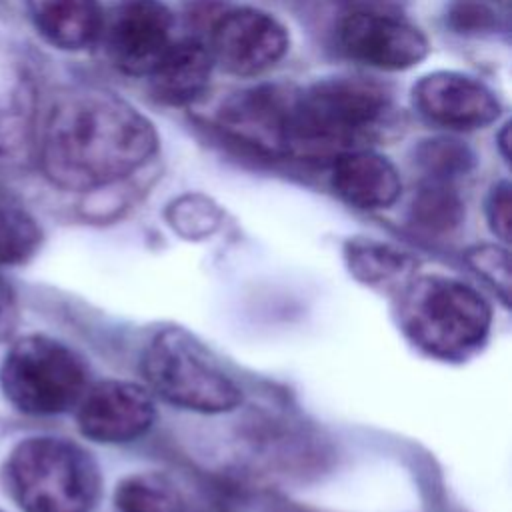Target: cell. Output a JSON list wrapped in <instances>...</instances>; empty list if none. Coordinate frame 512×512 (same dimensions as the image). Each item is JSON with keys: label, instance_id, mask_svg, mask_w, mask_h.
I'll return each mask as SVG.
<instances>
[{"label": "cell", "instance_id": "6da1fadb", "mask_svg": "<svg viewBox=\"0 0 512 512\" xmlns=\"http://www.w3.org/2000/svg\"><path fill=\"white\" fill-rule=\"evenodd\" d=\"M158 150L154 124L102 88L58 94L36 132V162L56 188L88 192L114 184Z\"/></svg>", "mask_w": 512, "mask_h": 512}, {"label": "cell", "instance_id": "7a4b0ae2", "mask_svg": "<svg viewBox=\"0 0 512 512\" xmlns=\"http://www.w3.org/2000/svg\"><path fill=\"white\" fill-rule=\"evenodd\" d=\"M392 112L390 90L362 76H330L296 88L286 158L334 160L366 148Z\"/></svg>", "mask_w": 512, "mask_h": 512}, {"label": "cell", "instance_id": "3957f363", "mask_svg": "<svg viewBox=\"0 0 512 512\" xmlns=\"http://www.w3.org/2000/svg\"><path fill=\"white\" fill-rule=\"evenodd\" d=\"M398 322L404 336L424 354L460 360L484 344L492 310L458 278L420 276L410 278L400 292Z\"/></svg>", "mask_w": 512, "mask_h": 512}, {"label": "cell", "instance_id": "277c9868", "mask_svg": "<svg viewBox=\"0 0 512 512\" xmlns=\"http://www.w3.org/2000/svg\"><path fill=\"white\" fill-rule=\"evenodd\" d=\"M4 482L22 512H90L100 496V472L78 444L32 436L4 464Z\"/></svg>", "mask_w": 512, "mask_h": 512}, {"label": "cell", "instance_id": "5b68a950", "mask_svg": "<svg viewBox=\"0 0 512 512\" xmlns=\"http://www.w3.org/2000/svg\"><path fill=\"white\" fill-rule=\"evenodd\" d=\"M140 370L150 392L182 410L220 414L242 402L238 384L182 328L160 330L148 342Z\"/></svg>", "mask_w": 512, "mask_h": 512}, {"label": "cell", "instance_id": "8992f818", "mask_svg": "<svg viewBox=\"0 0 512 512\" xmlns=\"http://www.w3.org/2000/svg\"><path fill=\"white\" fill-rule=\"evenodd\" d=\"M88 388V370L64 342L28 334L18 338L0 364V390L28 416H56L76 408Z\"/></svg>", "mask_w": 512, "mask_h": 512}, {"label": "cell", "instance_id": "52a82bcc", "mask_svg": "<svg viewBox=\"0 0 512 512\" xmlns=\"http://www.w3.org/2000/svg\"><path fill=\"white\" fill-rule=\"evenodd\" d=\"M214 64L232 76H258L278 64L290 46L286 26L260 8L222 10L206 38Z\"/></svg>", "mask_w": 512, "mask_h": 512}, {"label": "cell", "instance_id": "ba28073f", "mask_svg": "<svg viewBox=\"0 0 512 512\" xmlns=\"http://www.w3.org/2000/svg\"><path fill=\"white\" fill-rule=\"evenodd\" d=\"M176 18L162 0H120L104 16L102 38L110 62L128 76H150L166 56Z\"/></svg>", "mask_w": 512, "mask_h": 512}, {"label": "cell", "instance_id": "9c48e42d", "mask_svg": "<svg viewBox=\"0 0 512 512\" xmlns=\"http://www.w3.org/2000/svg\"><path fill=\"white\" fill-rule=\"evenodd\" d=\"M294 96L296 86L288 84H260L236 92L218 110V130L260 156L286 158Z\"/></svg>", "mask_w": 512, "mask_h": 512}, {"label": "cell", "instance_id": "30bf717a", "mask_svg": "<svg viewBox=\"0 0 512 512\" xmlns=\"http://www.w3.org/2000/svg\"><path fill=\"white\" fill-rule=\"evenodd\" d=\"M340 50L370 68L408 70L420 64L428 52V38L414 24L376 10H352L338 22Z\"/></svg>", "mask_w": 512, "mask_h": 512}, {"label": "cell", "instance_id": "8fae6325", "mask_svg": "<svg viewBox=\"0 0 512 512\" xmlns=\"http://www.w3.org/2000/svg\"><path fill=\"white\" fill-rule=\"evenodd\" d=\"M412 104L430 124L458 132L486 128L502 112L490 86L456 70H434L420 76L412 86Z\"/></svg>", "mask_w": 512, "mask_h": 512}, {"label": "cell", "instance_id": "7c38bea8", "mask_svg": "<svg viewBox=\"0 0 512 512\" xmlns=\"http://www.w3.org/2000/svg\"><path fill=\"white\" fill-rule=\"evenodd\" d=\"M156 406L150 390L128 380H102L88 386L76 404L84 438L98 444H126L150 430Z\"/></svg>", "mask_w": 512, "mask_h": 512}, {"label": "cell", "instance_id": "4fadbf2b", "mask_svg": "<svg viewBox=\"0 0 512 512\" xmlns=\"http://www.w3.org/2000/svg\"><path fill=\"white\" fill-rule=\"evenodd\" d=\"M36 82L30 62L0 36V170L36 158Z\"/></svg>", "mask_w": 512, "mask_h": 512}, {"label": "cell", "instance_id": "5bb4252c", "mask_svg": "<svg viewBox=\"0 0 512 512\" xmlns=\"http://www.w3.org/2000/svg\"><path fill=\"white\" fill-rule=\"evenodd\" d=\"M332 190L350 206L380 210L392 206L402 194V180L396 166L382 154L356 148L332 160Z\"/></svg>", "mask_w": 512, "mask_h": 512}, {"label": "cell", "instance_id": "9a60e30c", "mask_svg": "<svg viewBox=\"0 0 512 512\" xmlns=\"http://www.w3.org/2000/svg\"><path fill=\"white\" fill-rule=\"evenodd\" d=\"M36 32L54 48L80 52L102 38L104 12L98 0H24Z\"/></svg>", "mask_w": 512, "mask_h": 512}, {"label": "cell", "instance_id": "2e32d148", "mask_svg": "<svg viewBox=\"0 0 512 512\" xmlns=\"http://www.w3.org/2000/svg\"><path fill=\"white\" fill-rule=\"evenodd\" d=\"M212 68L206 40L196 36L176 40L148 76L150 92L166 106L192 104L208 90Z\"/></svg>", "mask_w": 512, "mask_h": 512}, {"label": "cell", "instance_id": "e0dca14e", "mask_svg": "<svg viewBox=\"0 0 512 512\" xmlns=\"http://www.w3.org/2000/svg\"><path fill=\"white\" fill-rule=\"evenodd\" d=\"M344 252L352 276L368 286L404 288L414 270V260L406 252L372 238H352Z\"/></svg>", "mask_w": 512, "mask_h": 512}, {"label": "cell", "instance_id": "ac0fdd59", "mask_svg": "<svg viewBox=\"0 0 512 512\" xmlns=\"http://www.w3.org/2000/svg\"><path fill=\"white\" fill-rule=\"evenodd\" d=\"M40 246V224L22 200L0 182V268L26 264Z\"/></svg>", "mask_w": 512, "mask_h": 512}, {"label": "cell", "instance_id": "d6986e66", "mask_svg": "<svg viewBox=\"0 0 512 512\" xmlns=\"http://www.w3.org/2000/svg\"><path fill=\"white\" fill-rule=\"evenodd\" d=\"M464 204L454 182L424 178L410 204V220L428 234H448L460 226Z\"/></svg>", "mask_w": 512, "mask_h": 512}, {"label": "cell", "instance_id": "ffe728a7", "mask_svg": "<svg viewBox=\"0 0 512 512\" xmlns=\"http://www.w3.org/2000/svg\"><path fill=\"white\" fill-rule=\"evenodd\" d=\"M114 512H186L176 484L164 474L126 476L114 492Z\"/></svg>", "mask_w": 512, "mask_h": 512}, {"label": "cell", "instance_id": "44dd1931", "mask_svg": "<svg viewBox=\"0 0 512 512\" xmlns=\"http://www.w3.org/2000/svg\"><path fill=\"white\" fill-rule=\"evenodd\" d=\"M414 164L424 178L454 182L474 168L476 156L470 146L458 138L434 136L418 142L414 148Z\"/></svg>", "mask_w": 512, "mask_h": 512}, {"label": "cell", "instance_id": "7402d4cb", "mask_svg": "<svg viewBox=\"0 0 512 512\" xmlns=\"http://www.w3.org/2000/svg\"><path fill=\"white\" fill-rule=\"evenodd\" d=\"M470 266L478 276L490 282L504 300L510 294V260L508 252L496 246H476L466 254Z\"/></svg>", "mask_w": 512, "mask_h": 512}, {"label": "cell", "instance_id": "603a6c76", "mask_svg": "<svg viewBox=\"0 0 512 512\" xmlns=\"http://www.w3.org/2000/svg\"><path fill=\"white\" fill-rule=\"evenodd\" d=\"M218 212L216 208L204 198H182L174 204L170 212V222L182 234L194 236L196 232L206 234L212 226H216Z\"/></svg>", "mask_w": 512, "mask_h": 512}, {"label": "cell", "instance_id": "cb8c5ba5", "mask_svg": "<svg viewBox=\"0 0 512 512\" xmlns=\"http://www.w3.org/2000/svg\"><path fill=\"white\" fill-rule=\"evenodd\" d=\"M486 220L500 240H510V184L506 180L490 188L486 196Z\"/></svg>", "mask_w": 512, "mask_h": 512}, {"label": "cell", "instance_id": "d4e9b609", "mask_svg": "<svg viewBox=\"0 0 512 512\" xmlns=\"http://www.w3.org/2000/svg\"><path fill=\"white\" fill-rule=\"evenodd\" d=\"M450 24L458 32H480L494 24V12L476 2H460L450 10Z\"/></svg>", "mask_w": 512, "mask_h": 512}, {"label": "cell", "instance_id": "484cf974", "mask_svg": "<svg viewBox=\"0 0 512 512\" xmlns=\"http://www.w3.org/2000/svg\"><path fill=\"white\" fill-rule=\"evenodd\" d=\"M20 320V308H18V294L14 286L0 276V344L12 340L16 334Z\"/></svg>", "mask_w": 512, "mask_h": 512}, {"label": "cell", "instance_id": "4316f807", "mask_svg": "<svg viewBox=\"0 0 512 512\" xmlns=\"http://www.w3.org/2000/svg\"><path fill=\"white\" fill-rule=\"evenodd\" d=\"M498 144H500L502 156L508 158V124L502 126V132H500V136H498Z\"/></svg>", "mask_w": 512, "mask_h": 512}, {"label": "cell", "instance_id": "83f0119b", "mask_svg": "<svg viewBox=\"0 0 512 512\" xmlns=\"http://www.w3.org/2000/svg\"><path fill=\"white\" fill-rule=\"evenodd\" d=\"M0 512H2V510H0Z\"/></svg>", "mask_w": 512, "mask_h": 512}]
</instances>
